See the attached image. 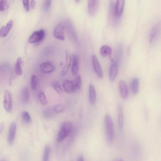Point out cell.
I'll use <instances>...</instances> for the list:
<instances>
[{
  "label": "cell",
  "instance_id": "9c48e42d",
  "mask_svg": "<svg viewBox=\"0 0 161 161\" xmlns=\"http://www.w3.org/2000/svg\"><path fill=\"white\" fill-rule=\"evenodd\" d=\"M124 5V0L116 1L114 8L115 17L118 18L121 16L123 11Z\"/></svg>",
  "mask_w": 161,
  "mask_h": 161
},
{
  "label": "cell",
  "instance_id": "ba28073f",
  "mask_svg": "<svg viewBox=\"0 0 161 161\" xmlns=\"http://www.w3.org/2000/svg\"><path fill=\"white\" fill-rule=\"evenodd\" d=\"M54 36L55 38L60 40H64V27L62 24L56 26L53 31Z\"/></svg>",
  "mask_w": 161,
  "mask_h": 161
},
{
  "label": "cell",
  "instance_id": "d590c367",
  "mask_svg": "<svg viewBox=\"0 0 161 161\" xmlns=\"http://www.w3.org/2000/svg\"><path fill=\"white\" fill-rule=\"evenodd\" d=\"M3 127V124L2 123L0 126V133L1 132Z\"/></svg>",
  "mask_w": 161,
  "mask_h": 161
},
{
  "label": "cell",
  "instance_id": "5b68a950",
  "mask_svg": "<svg viewBox=\"0 0 161 161\" xmlns=\"http://www.w3.org/2000/svg\"><path fill=\"white\" fill-rule=\"evenodd\" d=\"M17 129V123L13 121L10 124L8 130L7 141L10 144H12L14 141Z\"/></svg>",
  "mask_w": 161,
  "mask_h": 161
},
{
  "label": "cell",
  "instance_id": "2e32d148",
  "mask_svg": "<svg viewBox=\"0 0 161 161\" xmlns=\"http://www.w3.org/2000/svg\"><path fill=\"white\" fill-rule=\"evenodd\" d=\"M14 22L12 19L10 20L5 26H2L0 30V35L1 36H6L8 33L14 25Z\"/></svg>",
  "mask_w": 161,
  "mask_h": 161
},
{
  "label": "cell",
  "instance_id": "83f0119b",
  "mask_svg": "<svg viewBox=\"0 0 161 161\" xmlns=\"http://www.w3.org/2000/svg\"><path fill=\"white\" fill-rule=\"evenodd\" d=\"M39 101L41 104L43 105H46L47 101L44 93L43 92H41L39 95Z\"/></svg>",
  "mask_w": 161,
  "mask_h": 161
},
{
  "label": "cell",
  "instance_id": "5bb4252c",
  "mask_svg": "<svg viewBox=\"0 0 161 161\" xmlns=\"http://www.w3.org/2000/svg\"><path fill=\"white\" fill-rule=\"evenodd\" d=\"M118 71V65L116 62L113 63L110 66L109 77L110 81H114L117 76Z\"/></svg>",
  "mask_w": 161,
  "mask_h": 161
},
{
  "label": "cell",
  "instance_id": "f546056e",
  "mask_svg": "<svg viewBox=\"0 0 161 161\" xmlns=\"http://www.w3.org/2000/svg\"><path fill=\"white\" fill-rule=\"evenodd\" d=\"M54 111L57 113H60L63 112L64 110V107L61 104H58L55 105L53 107Z\"/></svg>",
  "mask_w": 161,
  "mask_h": 161
},
{
  "label": "cell",
  "instance_id": "30bf717a",
  "mask_svg": "<svg viewBox=\"0 0 161 161\" xmlns=\"http://www.w3.org/2000/svg\"><path fill=\"white\" fill-rule=\"evenodd\" d=\"M119 87L121 97L125 99H127L128 95V89L126 82L124 80H120L119 81Z\"/></svg>",
  "mask_w": 161,
  "mask_h": 161
},
{
  "label": "cell",
  "instance_id": "e0dca14e",
  "mask_svg": "<svg viewBox=\"0 0 161 161\" xmlns=\"http://www.w3.org/2000/svg\"><path fill=\"white\" fill-rule=\"evenodd\" d=\"M118 123L119 128H123L124 124V116L122 106L119 104L118 106Z\"/></svg>",
  "mask_w": 161,
  "mask_h": 161
},
{
  "label": "cell",
  "instance_id": "f1b7e54d",
  "mask_svg": "<svg viewBox=\"0 0 161 161\" xmlns=\"http://www.w3.org/2000/svg\"><path fill=\"white\" fill-rule=\"evenodd\" d=\"M75 87L79 90L81 88V78L80 75H77L75 78Z\"/></svg>",
  "mask_w": 161,
  "mask_h": 161
},
{
  "label": "cell",
  "instance_id": "d4e9b609",
  "mask_svg": "<svg viewBox=\"0 0 161 161\" xmlns=\"http://www.w3.org/2000/svg\"><path fill=\"white\" fill-rule=\"evenodd\" d=\"M21 117L23 121L25 123L28 124L31 121V117L29 113L27 111H23L21 114Z\"/></svg>",
  "mask_w": 161,
  "mask_h": 161
},
{
  "label": "cell",
  "instance_id": "8fae6325",
  "mask_svg": "<svg viewBox=\"0 0 161 161\" xmlns=\"http://www.w3.org/2000/svg\"><path fill=\"white\" fill-rule=\"evenodd\" d=\"M79 70V58L77 55L74 54L73 55L72 65L71 71L73 75H76Z\"/></svg>",
  "mask_w": 161,
  "mask_h": 161
},
{
  "label": "cell",
  "instance_id": "44dd1931",
  "mask_svg": "<svg viewBox=\"0 0 161 161\" xmlns=\"http://www.w3.org/2000/svg\"><path fill=\"white\" fill-rule=\"evenodd\" d=\"M159 24L155 25L152 29L149 36V41L150 42H152L157 35L159 29Z\"/></svg>",
  "mask_w": 161,
  "mask_h": 161
},
{
  "label": "cell",
  "instance_id": "7402d4cb",
  "mask_svg": "<svg viewBox=\"0 0 161 161\" xmlns=\"http://www.w3.org/2000/svg\"><path fill=\"white\" fill-rule=\"evenodd\" d=\"M22 58L20 57L18 58L15 65V71L16 74L18 75H21L22 73L21 65Z\"/></svg>",
  "mask_w": 161,
  "mask_h": 161
},
{
  "label": "cell",
  "instance_id": "9a60e30c",
  "mask_svg": "<svg viewBox=\"0 0 161 161\" xmlns=\"http://www.w3.org/2000/svg\"><path fill=\"white\" fill-rule=\"evenodd\" d=\"M65 53V63L61 72V74L62 75H65L67 73L70 66L71 61V57L69 51L68 50H66Z\"/></svg>",
  "mask_w": 161,
  "mask_h": 161
},
{
  "label": "cell",
  "instance_id": "603a6c76",
  "mask_svg": "<svg viewBox=\"0 0 161 161\" xmlns=\"http://www.w3.org/2000/svg\"><path fill=\"white\" fill-rule=\"evenodd\" d=\"M131 87L133 93L134 94H137L139 90V81L137 78L133 79L131 82Z\"/></svg>",
  "mask_w": 161,
  "mask_h": 161
},
{
  "label": "cell",
  "instance_id": "ffe728a7",
  "mask_svg": "<svg viewBox=\"0 0 161 161\" xmlns=\"http://www.w3.org/2000/svg\"><path fill=\"white\" fill-rule=\"evenodd\" d=\"M100 52L102 56L106 57L110 55L112 53V49L109 46L104 45L100 48Z\"/></svg>",
  "mask_w": 161,
  "mask_h": 161
},
{
  "label": "cell",
  "instance_id": "cb8c5ba5",
  "mask_svg": "<svg viewBox=\"0 0 161 161\" xmlns=\"http://www.w3.org/2000/svg\"><path fill=\"white\" fill-rule=\"evenodd\" d=\"M50 149L48 146L45 147L43 155L42 161H49Z\"/></svg>",
  "mask_w": 161,
  "mask_h": 161
},
{
  "label": "cell",
  "instance_id": "4316f807",
  "mask_svg": "<svg viewBox=\"0 0 161 161\" xmlns=\"http://www.w3.org/2000/svg\"><path fill=\"white\" fill-rule=\"evenodd\" d=\"M52 86L55 91L60 94L62 93L63 90L60 83L58 81H54L52 83Z\"/></svg>",
  "mask_w": 161,
  "mask_h": 161
},
{
  "label": "cell",
  "instance_id": "7a4b0ae2",
  "mask_svg": "<svg viewBox=\"0 0 161 161\" xmlns=\"http://www.w3.org/2000/svg\"><path fill=\"white\" fill-rule=\"evenodd\" d=\"M73 129V125L71 122H63L57 134L56 141L58 142H62L71 132Z\"/></svg>",
  "mask_w": 161,
  "mask_h": 161
},
{
  "label": "cell",
  "instance_id": "484cf974",
  "mask_svg": "<svg viewBox=\"0 0 161 161\" xmlns=\"http://www.w3.org/2000/svg\"><path fill=\"white\" fill-rule=\"evenodd\" d=\"M38 83V80L37 77L35 75H31V78L30 84L31 88L35 90L37 88Z\"/></svg>",
  "mask_w": 161,
  "mask_h": 161
},
{
  "label": "cell",
  "instance_id": "7c38bea8",
  "mask_svg": "<svg viewBox=\"0 0 161 161\" xmlns=\"http://www.w3.org/2000/svg\"><path fill=\"white\" fill-rule=\"evenodd\" d=\"M40 70L44 73H49L52 72L54 69L53 65L49 62H45L40 65Z\"/></svg>",
  "mask_w": 161,
  "mask_h": 161
},
{
  "label": "cell",
  "instance_id": "74e56055",
  "mask_svg": "<svg viewBox=\"0 0 161 161\" xmlns=\"http://www.w3.org/2000/svg\"><path fill=\"white\" fill-rule=\"evenodd\" d=\"M113 161H118V159H114Z\"/></svg>",
  "mask_w": 161,
  "mask_h": 161
},
{
  "label": "cell",
  "instance_id": "8d00e7d4",
  "mask_svg": "<svg viewBox=\"0 0 161 161\" xmlns=\"http://www.w3.org/2000/svg\"><path fill=\"white\" fill-rule=\"evenodd\" d=\"M118 161H124V160L121 158H120L118 159Z\"/></svg>",
  "mask_w": 161,
  "mask_h": 161
},
{
  "label": "cell",
  "instance_id": "4dcf8cb0",
  "mask_svg": "<svg viewBox=\"0 0 161 161\" xmlns=\"http://www.w3.org/2000/svg\"><path fill=\"white\" fill-rule=\"evenodd\" d=\"M51 0H45L43 3V8L45 11H47L50 8L51 3Z\"/></svg>",
  "mask_w": 161,
  "mask_h": 161
},
{
  "label": "cell",
  "instance_id": "ac0fdd59",
  "mask_svg": "<svg viewBox=\"0 0 161 161\" xmlns=\"http://www.w3.org/2000/svg\"><path fill=\"white\" fill-rule=\"evenodd\" d=\"M89 99L92 105H95L96 101V92L95 87L92 84L90 85L89 88Z\"/></svg>",
  "mask_w": 161,
  "mask_h": 161
},
{
  "label": "cell",
  "instance_id": "d6a6232c",
  "mask_svg": "<svg viewBox=\"0 0 161 161\" xmlns=\"http://www.w3.org/2000/svg\"><path fill=\"white\" fill-rule=\"evenodd\" d=\"M22 2L25 11H29V1L28 0H23Z\"/></svg>",
  "mask_w": 161,
  "mask_h": 161
},
{
  "label": "cell",
  "instance_id": "836d02e7",
  "mask_svg": "<svg viewBox=\"0 0 161 161\" xmlns=\"http://www.w3.org/2000/svg\"><path fill=\"white\" fill-rule=\"evenodd\" d=\"M36 4V2L34 0H31V9H33L35 6Z\"/></svg>",
  "mask_w": 161,
  "mask_h": 161
},
{
  "label": "cell",
  "instance_id": "6da1fadb",
  "mask_svg": "<svg viewBox=\"0 0 161 161\" xmlns=\"http://www.w3.org/2000/svg\"><path fill=\"white\" fill-rule=\"evenodd\" d=\"M104 125L106 140L109 144H112L114 140V131L112 118L108 114L105 116Z\"/></svg>",
  "mask_w": 161,
  "mask_h": 161
},
{
  "label": "cell",
  "instance_id": "4fadbf2b",
  "mask_svg": "<svg viewBox=\"0 0 161 161\" xmlns=\"http://www.w3.org/2000/svg\"><path fill=\"white\" fill-rule=\"evenodd\" d=\"M63 86L65 92L69 93L73 92L75 88L74 83L72 81L68 80H63Z\"/></svg>",
  "mask_w": 161,
  "mask_h": 161
},
{
  "label": "cell",
  "instance_id": "e575fe53",
  "mask_svg": "<svg viewBox=\"0 0 161 161\" xmlns=\"http://www.w3.org/2000/svg\"><path fill=\"white\" fill-rule=\"evenodd\" d=\"M77 161H84V158L83 155H79L77 159Z\"/></svg>",
  "mask_w": 161,
  "mask_h": 161
},
{
  "label": "cell",
  "instance_id": "277c9868",
  "mask_svg": "<svg viewBox=\"0 0 161 161\" xmlns=\"http://www.w3.org/2000/svg\"><path fill=\"white\" fill-rule=\"evenodd\" d=\"M3 105L4 109L8 113L11 112L12 108L11 95L9 92L6 90L3 96Z\"/></svg>",
  "mask_w": 161,
  "mask_h": 161
},
{
  "label": "cell",
  "instance_id": "52a82bcc",
  "mask_svg": "<svg viewBox=\"0 0 161 161\" xmlns=\"http://www.w3.org/2000/svg\"><path fill=\"white\" fill-rule=\"evenodd\" d=\"M99 5V1L95 0H89L88 10L89 14L91 16L95 15L98 10Z\"/></svg>",
  "mask_w": 161,
  "mask_h": 161
},
{
  "label": "cell",
  "instance_id": "d6986e66",
  "mask_svg": "<svg viewBox=\"0 0 161 161\" xmlns=\"http://www.w3.org/2000/svg\"><path fill=\"white\" fill-rule=\"evenodd\" d=\"M30 94L29 91L26 87L22 89L21 93V99L22 102L24 104L27 103L29 101Z\"/></svg>",
  "mask_w": 161,
  "mask_h": 161
},
{
  "label": "cell",
  "instance_id": "8992f818",
  "mask_svg": "<svg viewBox=\"0 0 161 161\" xmlns=\"http://www.w3.org/2000/svg\"><path fill=\"white\" fill-rule=\"evenodd\" d=\"M92 58L93 69L99 77L102 79L103 74L97 58L95 55H93Z\"/></svg>",
  "mask_w": 161,
  "mask_h": 161
},
{
  "label": "cell",
  "instance_id": "1f68e13d",
  "mask_svg": "<svg viewBox=\"0 0 161 161\" xmlns=\"http://www.w3.org/2000/svg\"><path fill=\"white\" fill-rule=\"evenodd\" d=\"M8 7V4L6 0H2L0 2V10L3 11Z\"/></svg>",
  "mask_w": 161,
  "mask_h": 161
},
{
  "label": "cell",
  "instance_id": "3957f363",
  "mask_svg": "<svg viewBox=\"0 0 161 161\" xmlns=\"http://www.w3.org/2000/svg\"><path fill=\"white\" fill-rule=\"evenodd\" d=\"M45 34V31L43 29L35 31L29 36L28 41L31 43L40 42L44 38Z\"/></svg>",
  "mask_w": 161,
  "mask_h": 161
}]
</instances>
